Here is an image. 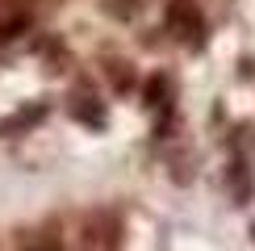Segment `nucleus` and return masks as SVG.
<instances>
[{"label":"nucleus","mask_w":255,"mask_h":251,"mask_svg":"<svg viewBox=\"0 0 255 251\" xmlns=\"http://www.w3.org/2000/svg\"><path fill=\"white\" fill-rule=\"evenodd\" d=\"M71 113H76L80 122H88V126H101V122H105V113H101V105L92 101V97H84V101H76V105H71Z\"/></svg>","instance_id":"nucleus-2"},{"label":"nucleus","mask_w":255,"mask_h":251,"mask_svg":"<svg viewBox=\"0 0 255 251\" xmlns=\"http://www.w3.org/2000/svg\"><path fill=\"white\" fill-rule=\"evenodd\" d=\"M146 105H167V80H151L146 84Z\"/></svg>","instance_id":"nucleus-4"},{"label":"nucleus","mask_w":255,"mask_h":251,"mask_svg":"<svg viewBox=\"0 0 255 251\" xmlns=\"http://www.w3.org/2000/svg\"><path fill=\"white\" fill-rule=\"evenodd\" d=\"M138 4H142V0H109V13L113 17H134Z\"/></svg>","instance_id":"nucleus-5"},{"label":"nucleus","mask_w":255,"mask_h":251,"mask_svg":"<svg viewBox=\"0 0 255 251\" xmlns=\"http://www.w3.org/2000/svg\"><path fill=\"white\" fill-rule=\"evenodd\" d=\"M167 29L184 42H201V13L193 8V0H172L167 8Z\"/></svg>","instance_id":"nucleus-1"},{"label":"nucleus","mask_w":255,"mask_h":251,"mask_svg":"<svg viewBox=\"0 0 255 251\" xmlns=\"http://www.w3.org/2000/svg\"><path fill=\"white\" fill-rule=\"evenodd\" d=\"M38 118H42V105H34V109H25V113H21V118H13V122H4V126H0V134H4V130H21V126L38 122Z\"/></svg>","instance_id":"nucleus-3"}]
</instances>
